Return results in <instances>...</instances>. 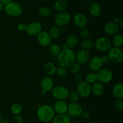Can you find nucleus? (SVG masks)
Returning a JSON list of instances; mask_svg holds the SVG:
<instances>
[{
    "label": "nucleus",
    "instance_id": "1",
    "mask_svg": "<svg viewBox=\"0 0 123 123\" xmlns=\"http://www.w3.org/2000/svg\"><path fill=\"white\" fill-rule=\"evenodd\" d=\"M56 61L59 67L67 68L76 62L75 53L72 49H66L61 50L56 56Z\"/></svg>",
    "mask_w": 123,
    "mask_h": 123
},
{
    "label": "nucleus",
    "instance_id": "2",
    "mask_svg": "<svg viewBox=\"0 0 123 123\" xmlns=\"http://www.w3.org/2000/svg\"><path fill=\"white\" fill-rule=\"evenodd\" d=\"M38 120L43 123H49L52 121L55 116L54 108L48 105H43L40 106L37 111Z\"/></svg>",
    "mask_w": 123,
    "mask_h": 123
},
{
    "label": "nucleus",
    "instance_id": "3",
    "mask_svg": "<svg viewBox=\"0 0 123 123\" xmlns=\"http://www.w3.org/2000/svg\"><path fill=\"white\" fill-rule=\"evenodd\" d=\"M3 9L8 15L12 17H18L22 13L23 10L21 6L14 2H11L4 5Z\"/></svg>",
    "mask_w": 123,
    "mask_h": 123
},
{
    "label": "nucleus",
    "instance_id": "4",
    "mask_svg": "<svg viewBox=\"0 0 123 123\" xmlns=\"http://www.w3.org/2000/svg\"><path fill=\"white\" fill-rule=\"evenodd\" d=\"M69 91L63 85H56L52 90V95L57 100H65L68 97Z\"/></svg>",
    "mask_w": 123,
    "mask_h": 123
},
{
    "label": "nucleus",
    "instance_id": "5",
    "mask_svg": "<svg viewBox=\"0 0 123 123\" xmlns=\"http://www.w3.org/2000/svg\"><path fill=\"white\" fill-rule=\"evenodd\" d=\"M108 52L109 61L114 63H121L123 61V52L120 48L112 47Z\"/></svg>",
    "mask_w": 123,
    "mask_h": 123
},
{
    "label": "nucleus",
    "instance_id": "6",
    "mask_svg": "<svg viewBox=\"0 0 123 123\" xmlns=\"http://www.w3.org/2000/svg\"><path fill=\"white\" fill-rule=\"evenodd\" d=\"M94 46L98 51L107 52L112 48V43L108 38L100 37L96 39Z\"/></svg>",
    "mask_w": 123,
    "mask_h": 123
},
{
    "label": "nucleus",
    "instance_id": "7",
    "mask_svg": "<svg viewBox=\"0 0 123 123\" xmlns=\"http://www.w3.org/2000/svg\"><path fill=\"white\" fill-rule=\"evenodd\" d=\"M70 20V16L67 12H60L55 17L54 22L58 27H64L67 26Z\"/></svg>",
    "mask_w": 123,
    "mask_h": 123
},
{
    "label": "nucleus",
    "instance_id": "8",
    "mask_svg": "<svg viewBox=\"0 0 123 123\" xmlns=\"http://www.w3.org/2000/svg\"><path fill=\"white\" fill-rule=\"evenodd\" d=\"M96 76L97 80L102 84L109 82L113 78L112 72L108 68H101L97 71Z\"/></svg>",
    "mask_w": 123,
    "mask_h": 123
},
{
    "label": "nucleus",
    "instance_id": "9",
    "mask_svg": "<svg viewBox=\"0 0 123 123\" xmlns=\"http://www.w3.org/2000/svg\"><path fill=\"white\" fill-rule=\"evenodd\" d=\"M77 92L80 97L83 98L89 97L91 93V85L85 80H82L78 83L77 86Z\"/></svg>",
    "mask_w": 123,
    "mask_h": 123
},
{
    "label": "nucleus",
    "instance_id": "10",
    "mask_svg": "<svg viewBox=\"0 0 123 123\" xmlns=\"http://www.w3.org/2000/svg\"><path fill=\"white\" fill-rule=\"evenodd\" d=\"M42 26L39 22H33L26 25V33L30 36H36L42 31Z\"/></svg>",
    "mask_w": 123,
    "mask_h": 123
},
{
    "label": "nucleus",
    "instance_id": "11",
    "mask_svg": "<svg viewBox=\"0 0 123 123\" xmlns=\"http://www.w3.org/2000/svg\"><path fill=\"white\" fill-rule=\"evenodd\" d=\"M75 56L76 61L80 65L87 63L91 58V55L88 50H83V49L79 50L75 54Z\"/></svg>",
    "mask_w": 123,
    "mask_h": 123
},
{
    "label": "nucleus",
    "instance_id": "12",
    "mask_svg": "<svg viewBox=\"0 0 123 123\" xmlns=\"http://www.w3.org/2000/svg\"><path fill=\"white\" fill-rule=\"evenodd\" d=\"M82 111V108L78 103L71 102L68 105L67 112L73 117H78L80 116Z\"/></svg>",
    "mask_w": 123,
    "mask_h": 123
},
{
    "label": "nucleus",
    "instance_id": "13",
    "mask_svg": "<svg viewBox=\"0 0 123 123\" xmlns=\"http://www.w3.org/2000/svg\"><path fill=\"white\" fill-rule=\"evenodd\" d=\"M120 31V26L118 24L114 22H109L105 24L104 26V31L107 35L115 36Z\"/></svg>",
    "mask_w": 123,
    "mask_h": 123
},
{
    "label": "nucleus",
    "instance_id": "14",
    "mask_svg": "<svg viewBox=\"0 0 123 123\" xmlns=\"http://www.w3.org/2000/svg\"><path fill=\"white\" fill-rule=\"evenodd\" d=\"M103 64L101 58L98 56H93L89 61V68L92 72H97L100 70Z\"/></svg>",
    "mask_w": 123,
    "mask_h": 123
},
{
    "label": "nucleus",
    "instance_id": "15",
    "mask_svg": "<svg viewBox=\"0 0 123 123\" xmlns=\"http://www.w3.org/2000/svg\"><path fill=\"white\" fill-rule=\"evenodd\" d=\"M37 41L40 45L47 46L51 44L52 38L48 32L42 31L37 35Z\"/></svg>",
    "mask_w": 123,
    "mask_h": 123
},
{
    "label": "nucleus",
    "instance_id": "16",
    "mask_svg": "<svg viewBox=\"0 0 123 123\" xmlns=\"http://www.w3.org/2000/svg\"><path fill=\"white\" fill-rule=\"evenodd\" d=\"M73 23L76 26L80 28L85 27L88 23L87 18L82 13H77L73 17Z\"/></svg>",
    "mask_w": 123,
    "mask_h": 123
},
{
    "label": "nucleus",
    "instance_id": "17",
    "mask_svg": "<svg viewBox=\"0 0 123 123\" xmlns=\"http://www.w3.org/2000/svg\"><path fill=\"white\" fill-rule=\"evenodd\" d=\"M68 104L64 100H57L54 106V110L58 115L66 114L67 112Z\"/></svg>",
    "mask_w": 123,
    "mask_h": 123
},
{
    "label": "nucleus",
    "instance_id": "18",
    "mask_svg": "<svg viewBox=\"0 0 123 123\" xmlns=\"http://www.w3.org/2000/svg\"><path fill=\"white\" fill-rule=\"evenodd\" d=\"M40 86L42 90L46 92L52 91L54 86V80L49 76L44 77L40 81Z\"/></svg>",
    "mask_w": 123,
    "mask_h": 123
},
{
    "label": "nucleus",
    "instance_id": "19",
    "mask_svg": "<svg viewBox=\"0 0 123 123\" xmlns=\"http://www.w3.org/2000/svg\"><path fill=\"white\" fill-rule=\"evenodd\" d=\"M91 92L94 95L96 96H100L104 92V86L103 84L99 82H96L92 84L91 85Z\"/></svg>",
    "mask_w": 123,
    "mask_h": 123
},
{
    "label": "nucleus",
    "instance_id": "20",
    "mask_svg": "<svg viewBox=\"0 0 123 123\" xmlns=\"http://www.w3.org/2000/svg\"><path fill=\"white\" fill-rule=\"evenodd\" d=\"M89 12L90 14L94 18L99 16L102 12V8L100 5L97 2H92L89 7Z\"/></svg>",
    "mask_w": 123,
    "mask_h": 123
},
{
    "label": "nucleus",
    "instance_id": "21",
    "mask_svg": "<svg viewBox=\"0 0 123 123\" xmlns=\"http://www.w3.org/2000/svg\"><path fill=\"white\" fill-rule=\"evenodd\" d=\"M112 95L116 99H122L123 97V85L122 83H117L112 90Z\"/></svg>",
    "mask_w": 123,
    "mask_h": 123
},
{
    "label": "nucleus",
    "instance_id": "22",
    "mask_svg": "<svg viewBox=\"0 0 123 123\" xmlns=\"http://www.w3.org/2000/svg\"><path fill=\"white\" fill-rule=\"evenodd\" d=\"M68 7V4L64 0H58L54 3V8L58 13L66 12V10Z\"/></svg>",
    "mask_w": 123,
    "mask_h": 123
},
{
    "label": "nucleus",
    "instance_id": "23",
    "mask_svg": "<svg viewBox=\"0 0 123 123\" xmlns=\"http://www.w3.org/2000/svg\"><path fill=\"white\" fill-rule=\"evenodd\" d=\"M44 70L48 75L52 76L56 73V67L52 62H48L44 64Z\"/></svg>",
    "mask_w": 123,
    "mask_h": 123
},
{
    "label": "nucleus",
    "instance_id": "24",
    "mask_svg": "<svg viewBox=\"0 0 123 123\" xmlns=\"http://www.w3.org/2000/svg\"><path fill=\"white\" fill-rule=\"evenodd\" d=\"M52 123H71L70 118L65 114L57 115L55 116Z\"/></svg>",
    "mask_w": 123,
    "mask_h": 123
},
{
    "label": "nucleus",
    "instance_id": "25",
    "mask_svg": "<svg viewBox=\"0 0 123 123\" xmlns=\"http://www.w3.org/2000/svg\"><path fill=\"white\" fill-rule=\"evenodd\" d=\"M78 38L75 35H70L68 36L66 41V44L68 46V49H72L74 48L78 44Z\"/></svg>",
    "mask_w": 123,
    "mask_h": 123
},
{
    "label": "nucleus",
    "instance_id": "26",
    "mask_svg": "<svg viewBox=\"0 0 123 123\" xmlns=\"http://www.w3.org/2000/svg\"><path fill=\"white\" fill-rule=\"evenodd\" d=\"M49 34L50 36L52 39H57L60 37L61 34V31H60L59 27L55 26H52L50 28L49 30Z\"/></svg>",
    "mask_w": 123,
    "mask_h": 123
},
{
    "label": "nucleus",
    "instance_id": "27",
    "mask_svg": "<svg viewBox=\"0 0 123 123\" xmlns=\"http://www.w3.org/2000/svg\"><path fill=\"white\" fill-rule=\"evenodd\" d=\"M114 47L120 48L123 45V36L122 34H117L114 36L112 40Z\"/></svg>",
    "mask_w": 123,
    "mask_h": 123
},
{
    "label": "nucleus",
    "instance_id": "28",
    "mask_svg": "<svg viewBox=\"0 0 123 123\" xmlns=\"http://www.w3.org/2000/svg\"><path fill=\"white\" fill-rule=\"evenodd\" d=\"M49 50L50 54L52 56H57L61 52V48L60 46L56 44H50L49 45Z\"/></svg>",
    "mask_w": 123,
    "mask_h": 123
},
{
    "label": "nucleus",
    "instance_id": "29",
    "mask_svg": "<svg viewBox=\"0 0 123 123\" xmlns=\"http://www.w3.org/2000/svg\"><path fill=\"white\" fill-rule=\"evenodd\" d=\"M23 108L20 104L18 103H13L10 107V111L14 115H19L22 112Z\"/></svg>",
    "mask_w": 123,
    "mask_h": 123
},
{
    "label": "nucleus",
    "instance_id": "30",
    "mask_svg": "<svg viewBox=\"0 0 123 123\" xmlns=\"http://www.w3.org/2000/svg\"><path fill=\"white\" fill-rule=\"evenodd\" d=\"M38 14L43 18H48L50 16L52 11L50 8L48 7H42L38 9Z\"/></svg>",
    "mask_w": 123,
    "mask_h": 123
},
{
    "label": "nucleus",
    "instance_id": "31",
    "mask_svg": "<svg viewBox=\"0 0 123 123\" xmlns=\"http://www.w3.org/2000/svg\"><path fill=\"white\" fill-rule=\"evenodd\" d=\"M80 46L83 50H88L93 48L94 43L91 40L85 39L80 43Z\"/></svg>",
    "mask_w": 123,
    "mask_h": 123
},
{
    "label": "nucleus",
    "instance_id": "32",
    "mask_svg": "<svg viewBox=\"0 0 123 123\" xmlns=\"http://www.w3.org/2000/svg\"><path fill=\"white\" fill-rule=\"evenodd\" d=\"M86 80L85 81L87 82L90 84H94V83L96 82L97 81V76H96V73H94V72H90L88 73L86 76Z\"/></svg>",
    "mask_w": 123,
    "mask_h": 123
},
{
    "label": "nucleus",
    "instance_id": "33",
    "mask_svg": "<svg viewBox=\"0 0 123 123\" xmlns=\"http://www.w3.org/2000/svg\"><path fill=\"white\" fill-rule=\"evenodd\" d=\"M68 97H69L71 102H73V103H78V101L79 100V98H80V96L78 94L77 91H72L70 92L69 91Z\"/></svg>",
    "mask_w": 123,
    "mask_h": 123
},
{
    "label": "nucleus",
    "instance_id": "34",
    "mask_svg": "<svg viewBox=\"0 0 123 123\" xmlns=\"http://www.w3.org/2000/svg\"><path fill=\"white\" fill-rule=\"evenodd\" d=\"M70 71L73 74H77V73H79V71L80 70V65L79 63H78L77 62H74V63L72 64L70 66Z\"/></svg>",
    "mask_w": 123,
    "mask_h": 123
},
{
    "label": "nucleus",
    "instance_id": "35",
    "mask_svg": "<svg viewBox=\"0 0 123 123\" xmlns=\"http://www.w3.org/2000/svg\"><path fill=\"white\" fill-rule=\"evenodd\" d=\"M79 34H80V36H81L82 38H84V39H86L87 38H88V37L90 35V31L86 27L80 28V31H79Z\"/></svg>",
    "mask_w": 123,
    "mask_h": 123
},
{
    "label": "nucleus",
    "instance_id": "36",
    "mask_svg": "<svg viewBox=\"0 0 123 123\" xmlns=\"http://www.w3.org/2000/svg\"><path fill=\"white\" fill-rule=\"evenodd\" d=\"M56 73L60 77H65L68 74V72L66 68L62 67H59L58 68H56Z\"/></svg>",
    "mask_w": 123,
    "mask_h": 123
},
{
    "label": "nucleus",
    "instance_id": "37",
    "mask_svg": "<svg viewBox=\"0 0 123 123\" xmlns=\"http://www.w3.org/2000/svg\"><path fill=\"white\" fill-rule=\"evenodd\" d=\"M114 104L117 109L118 110L122 111L123 109V100L122 99H116Z\"/></svg>",
    "mask_w": 123,
    "mask_h": 123
},
{
    "label": "nucleus",
    "instance_id": "38",
    "mask_svg": "<svg viewBox=\"0 0 123 123\" xmlns=\"http://www.w3.org/2000/svg\"><path fill=\"white\" fill-rule=\"evenodd\" d=\"M80 116L81 117L82 119L86 120L91 117V113L88 111H82Z\"/></svg>",
    "mask_w": 123,
    "mask_h": 123
},
{
    "label": "nucleus",
    "instance_id": "39",
    "mask_svg": "<svg viewBox=\"0 0 123 123\" xmlns=\"http://www.w3.org/2000/svg\"><path fill=\"white\" fill-rule=\"evenodd\" d=\"M14 120L16 123H22L24 121V119H23L22 117L19 114V115H16L14 116Z\"/></svg>",
    "mask_w": 123,
    "mask_h": 123
},
{
    "label": "nucleus",
    "instance_id": "40",
    "mask_svg": "<svg viewBox=\"0 0 123 123\" xmlns=\"http://www.w3.org/2000/svg\"><path fill=\"white\" fill-rule=\"evenodd\" d=\"M26 28V25L24 23H19L18 25V30L20 31H25Z\"/></svg>",
    "mask_w": 123,
    "mask_h": 123
},
{
    "label": "nucleus",
    "instance_id": "41",
    "mask_svg": "<svg viewBox=\"0 0 123 123\" xmlns=\"http://www.w3.org/2000/svg\"><path fill=\"white\" fill-rule=\"evenodd\" d=\"M74 79L75 80V81H76L77 82L79 83L82 80V77L81 74H79V73H77V74H74Z\"/></svg>",
    "mask_w": 123,
    "mask_h": 123
},
{
    "label": "nucleus",
    "instance_id": "42",
    "mask_svg": "<svg viewBox=\"0 0 123 123\" xmlns=\"http://www.w3.org/2000/svg\"><path fill=\"white\" fill-rule=\"evenodd\" d=\"M100 58H101V60H102L103 64H107L108 62H109V59L107 55H103V56Z\"/></svg>",
    "mask_w": 123,
    "mask_h": 123
},
{
    "label": "nucleus",
    "instance_id": "43",
    "mask_svg": "<svg viewBox=\"0 0 123 123\" xmlns=\"http://www.w3.org/2000/svg\"><path fill=\"white\" fill-rule=\"evenodd\" d=\"M12 0H0V2L4 6V5H6L12 2Z\"/></svg>",
    "mask_w": 123,
    "mask_h": 123
},
{
    "label": "nucleus",
    "instance_id": "44",
    "mask_svg": "<svg viewBox=\"0 0 123 123\" xmlns=\"http://www.w3.org/2000/svg\"><path fill=\"white\" fill-rule=\"evenodd\" d=\"M118 25L120 26V28H123V19L121 18L119 20L118 23Z\"/></svg>",
    "mask_w": 123,
    "mask_h": 123
},
{
    "label": "nucleus",
    "instance_id": "45",
    "mask_svg": "<svg viewBox=\"0 0 123 123\" xmlns=\"http://www.w3.org/2000/svg\"><path fill=\"white\" fill-rule=\"evenodd\" d=\"M120 18H119L118 17H115V18H114V21H113V22H114L115 23H117V24H118V22H119V20H120Z\"/></svg>",
    "mask_w": 123,
    "mask_h": 123
},
{
    "label": "nucleus",
    "instance_id": "46",
    "mask_svg": "<svg viewBox=\"0 0 123 123\" xmlns=\"http://www.w3.org/2000/svg\"><path fill=\"white\" fill-rule=\"evenodd\" d=\"M62 48H63V49H68V46H67V44H66V43H64L63 44H62Z\"/></svg>",
    "mask_w": 123,
    "mask_h": 123
},
{
    "label": "nucleus",
    "instance_id": "47",
    "mask_svg": "<svg viewBox=\"0 0 123 123\" xmlns=\"http://www.w3.org/2000/svg\"><path fill=\"white\" fill-rule=\"evenodd\" d=\"M3 7H4V5L2 4L1 2H0V12H1L2 9H3Z\"/></svg>",
    "mask_w": 123,
    "mask_h": 123
},
{
    "label": "nucleus",
    "instance_id": "48",
    "mask_svg": "<svg viewBox=\"0 0 123 123\" xmlns=\"http://www.w3.org/2000/svg\"><path fill=\"white\" fill-rule=\"evenodd\" d=\"M0 123H10V122L8 121H7V120H3L1 121V122Z\"/></svg>",
    "mask_w": 123,
    "mask_h": 123
},
{
    "label": "nucleus",
    "instance_id": "49",
    "mask_svg": "<svg viewBox=\"0 0 123 123\" xmlns=\"http://www.w3.org/2000/svg\"><path fill=\"white\" fill-rule=\"evenodd\" d=\"M46 91H43V90H42V91H41V93H42V94H43V95H44L46 94Z\"/></svg>",
    "mask_w": 123,
    "mask_h": 123
},
{
    "label": "nucleus",
    "instance_id": "50",
    "mask_svg": "<svg viewBox=\"0 0 123 123\" xmlns=\"http://www.w3.org/2000/svg\"><path fill=\"white\" fill-rule=\"evenodd\" d=\"M2 120V115H1V113H0V123L1 122V121Z\"/></svg>",
    "mask_w": 123,
    "mask_h": 123
},
{
    "label": "nucleus",
    "instance_id": "51",
    "mask_svg": "<svg viewBox=\"0 0 123 123\" xmlns=\"http://www.w3.org/2000/svg\"><path fill=\"white\" fill-rule=\"evenodd\" d=\"M90 123H98L97 122V121H91Z\"/></svg>",
    "mask_w": 123,
    "mask_h": 123
},
{
    "label": "nucleus",
    "instance_id": "52",
    "mask_svg": "<svg viewBox=\"0 0 123 123\" xmlns=\"http://www.w3.org/2000/svg\"><path fill=\"white\" fill-rule=\"evenodd\" d=\"M79 1H82H82H86V0H79Z\"/></svg>",
    "mask_w": 123,
    "mask_h": 123
},
{
    "label": "nucleus",
    "instance_id": "53",
    "mask_svg": "<svg viewBox=\"0 0 123 123\" xmlns=\"http://www.w3.org/2000/svg\"><path fill=\"white\" fill-rule=\"evenodd\" d=\"M79 123V122H75V123Z\"/></svg>",
    "mask_w": 123,
    "mask_h": 123
},
{
    "label": "nucleus",
    "instance_id": "54",
    "mask_svg": "<svg viewBox=\"0 0 123 123\" xmlns=\"http://www.w3.org/2000/svg\"><path fill=\"white\" fill-rule=\"evenodd\" d=\"M38 1H43V0H38Z\"/></svg>",
    "mask_w": 123,
    "mask_h": 123
},
{
    "label": "nucleus",
    "instance_id": "55",
    "mask_svg": "<svg viewBox=\"0 0 123 123\" xmlns=\"http://www.w3.org/2000/svg\"><path fill=\"white\" fill-rule=\"evenodd\" d=\"M122 123V122H121V123Z\"/></svg>",
    "mask_w": 123,
    "mask_h": 123
}]
</instances>
